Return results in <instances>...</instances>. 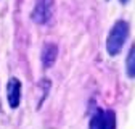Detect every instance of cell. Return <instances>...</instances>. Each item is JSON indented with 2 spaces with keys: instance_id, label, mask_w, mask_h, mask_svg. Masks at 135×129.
I'll return each instance as SVG.
<instances>
[{
  "instance_id": "obj_1",
  "label": "cell",
  "mask_w": 135,
  "mask_h": 129,
  "mask_svg": "<svg viewBox=\"0 0 135 129\" xmlns=\"http://www.w3.org/2000/svg\"><path fill=\"white\" fill-rule=\"evenodd\" d=\"M129 37V24L126 21H116L114 26L111 27L108 39H106V50L111 57H116L122 50V47Z\"/></svg>"
},
{
  "instance_id": "obj_2",
  "label": "cell",
  "mask_w": 135,
  "mask_h": 129,
  "mask_svg": "<svg viewBox=\"0 0 135 129\" xmlns=\"http://www.w3.org/2000/svg\"><path fill=\"white\" fill-rule=\"evenodd\" d=\"M53 8H55L53 0H39V3L36 5V8L32 11V20L39 24L50 21V18L53 15Z\"/></svg>"
},
{
  "instance_id": "obj_3",
  "label": "cell",
  "mask_w": 135,
  "mask_h": 129,
  "mask_svg": "<svg viewBox=\"0 0 135 129\" xmlns=\"http://www.w3.org/2000/svg\"><path fill=\"white\" fill-rule=\"evenodd\" d=\"M7 97L8 105L11 108H18L21 103V82L16 77H11L7 84Z\"/></svg>"
},
{
  "instance_id": "obj_4",
  "label": "cell",
  "mask_w": 135,
  "mask_h": 129,
  "mask_svg": "<svg viewBox=\"0 0 135 129\" xmlns=\"http://www.w3.org/2000/svg\"><path fill=\"white\" fill-rule=\"evenodd\" d=\"M56 55H58V47L55 44L45 45L44 47V52H42V64H44V68L53 66L55 61H56Z\"/></svg>"
},
{
  "instance_id": "obj_5",
  "label": "cell",
  "mask_w": 135,
  "mask_h": 129,
  "mask_svg": "<svg viewBox=\"0 0 135 129\" xmlns=\"http://www.w3.org/2000/svg\"><path fill=\"white\" fill-rule=\"evenodd\" d=\"M105 124H106V111L98 108L90 118V129H105Z\"/></svg>"
},
{
  "instance_id": "obj_6",
  "label": "cell",
  "mask_w": 135,
  "mask_h": 129,
  "mask_svg": "<svg viewBox=\"0 0 135 129\" xmlns=\"http://www.w3.org/2000/svg\"><path fill=\"white\" fill-rule=\"evenodd\" d=\"M126 70L129 77H135V44L130 47L127 60H126Z\"/></svg>"
},
{
  "instance_id": "obj_7",
  "label": "cell",
  "mask_w": 135,
  "mask_h": 129,
  "mask_svg": "<svg viewBox=\"0 0 135 129\" xmlns=\"http://www.w3.org/2000/svg\"><path fill=\"white\" fill-rule=\"evenodd\" d=\"M105 129H116V115L114 111H106V124H105Z\"/></svg>"
},
{
  "instance_id": "obj_8",
  "label": "cell",
  "mask_w": 135,
  "mask_h": 129,
  "mask_svg": "<svg viewBox=\"0 0 135 129\" xmlns=\"http://www.w3.org/2000/svg\"><path fill=\"white\" fill-rule=\"evenodd\" d=\"M129 2V0H121V3H127Z\"/></svg>"
}]
</instances>
